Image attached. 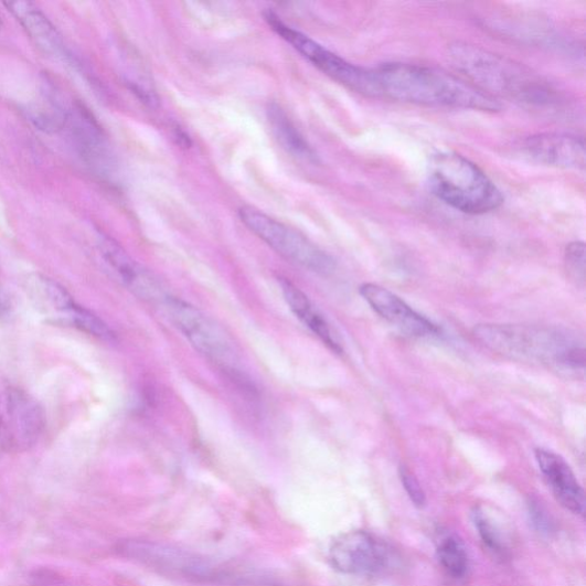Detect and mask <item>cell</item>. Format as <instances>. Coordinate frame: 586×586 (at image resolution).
<instances>
[{"label":"cell","instance_id":"6da1fadb","mask_svg":"<svg viewBox=\"0 0 586 586\" xmlns=\"http://www.w3.org/2000/svg\"><path fill=\"white\" fill-rule=\"evenodd\" d=\"M375 73L380 98L484 113L502 109L500 100L486 95L468 81L441 70L393 63L375 68Z\"/></svg>","mask_w":586,"mask_h":586},{"label":"cell","instance_id":"7a4b0ae2","mask_svg":"<svg viewBox=\"0 0 586 586\" xmlns=\"http://www.w3.org/2000/svg\"><path fill=\"white\" fill-rule=\"evenodd\" d=\"M448 57L455 71L486 95L532 107H552L560 95L542 76L505 56L467 43L449 46Z\"/></svg>","mask_w":586,"mask_h":586},{"label":"cell","instance_id":"3957f363","mask_svg":"<svg viewBox=\"0 0 586 586\" xmlns=\"http://www.w3.org/2000/svg\"><path fill=\"white\" fill-rule=\"evenodd\" d=\"M473 334L482 345L502 355L548 365L561 373H584L585 350L574 334L557 329L516 324H479Z\"/></svg>","mask_w":586,"mask_h":586},{"label":"cell","instance_id":"277c9868","mask_svg":"<svg viewBox=\"0 0 586 586\" xmlns=\"http://www.w3.org/2000/svg\"><path fill=\"white\" fill-rule=\"evenodd\" d=\"M427 183L431 194L462 213L484 214L504 202L497 184L477 164L454 151H440L430 158Z\"/></svg>","mask_w":586,"mask_h":586},{"label":"cell","instance_id":"5b68a950","mask_svg":"<svg viewBox=\"0 0 586 586\" xmlns=\"http://www.w3.org/2000/svg\"><path fill=\"white\" fill-rule=\"evenodd\" d=\"M121 557L163 576L203 584H245L251 576L196 552L162 542L127 540L117 546Z\"/></svg>","mask_w":586,"mask_h":586},{"label":"cell","instance_id":"8992f818","mask_svg":"<svg viewBox=\"0 0 586 586\" xmlns=\"http://www.w3.org/2000/svg\"><path fill=\"white\" fill-rule=\"evenodd\" d=\"M265 19L277 35L281 36L323 74L359 95L380 98L375 70H367L349 63L342 56L297 32L270 11L265 13Z\"/></svg>","mask_w":586,"mask_h":586},{"label":"cell","instance_id":"52a82bcc","mask_svg":"<svg viewBox=\"0 0 586 586\" xmlns=\"http://www.w3.org/2000/svg\"><path fill=\"white\" fill-rule=\"evenodd\" d=\"M241 222L284 258L319 274L331 273L334 260L299 232L253 206L238 210Z\"/></svg>","mask_w":586,"mask_h":586},{"label":"cell","instance_id":"ba28073f","mask_svg":"<svg viewBox=\"0 0 586 586\" xmlns=\"http://www.w3.org/2000/svg\"><path fill=\"white\" fill-rule=\"evenodd\" d=\"M171 322L203 355L227 369L235 370V352L230 337L198 308L180 298L168 296L163 301Z\"/></svg>","mask_w":586,"mask_h":586},{"label":"cell","instance_id":"9c48e42d","mask_svg":"<svg viewBox=\"0 0 586 586\" xmlns=\"http://www.w3.org/2000/svg\"><path fill=\"white\" fill-rule=\"evenodd\" d=\"M394 561L392 548L365 531L339 535L329 548L333 569L351 576H377L388 571Z\"/></svg>","mask_w":586,"mask_h":586},{"label":"cell","instance_id":"30bf717a","mask_svg":"<svg viewBox=\"0 0 586 586\" xmlns=\"http://www.w3.org/2000/svg\"><path fill=\"white\" fill-rule=\"evenodd\" d=\"M44 427V413L34 397L14 388L0 397V438L4 445L26 449L39 441Z\"/></svg>","mask_w":586,"mask_h":586},{"label":"cell","instance_id":"8fae6325","mask_svg":"<svg viewBox=\"0 0 586 586\" xmlns=\"http://www.w3.org/2000/svg\"><path fill=\"white\" fill-rule=\"evenodd\" d=\"M64 128L79 157L95 172L109 177L116 169L114 153L98 120L83 104L75 103L65 111Z\"/></svg>","mask_w":586,"mask_h":586},{"label":"cell","instance_id":"7c38bea8","mask_svg":"<svg viewBox=\"0 0 586 586\" xmlns=\"http://www.w3.org/2000/svg\"><path fill=\"white\" fill-rule=\"evenodd\" d=\"M528 160L553 168L584 170L585 143L583 138L568 134H541L519 145Z\"/></svg>","mask_w":586,"mask_h":586},{"label":"cell","instance_id":"4fadbf2b","mask_svg":"<svg viewBox=\"0 0 586 586\" xmlns=\"http://www.w3.org/2000/svg\"><path fill=\"white\" fill-rule=\"evenodd\" d=\"M360 295L379 316L404 333L418 338L440 334V329L434 322L417 313L406 301L379 285H362Z\"/></svg>","mask_w":586,"mask_h":586},{"label":"cell","instance_id":"5bb4252c","mask_svg":"<svg viewBox=\"0 0 586 586\" xmlns=\"http://www.w3.org/2000/svg\"><path fill=\"white\" fill-rule=\"evenodd\" d=\"M535 457L555 500L567 511L583 515L585 493L568 462L561 455L544 448H537Z\"/></svg>","mask_w":586,"mask_h":586},{"label":"cell","instance_id":"9a60e30c","mask_svg":"<svg viewBox=\"0 0 586 586\" xmlns=\"http://www.w3.org/2000/svg\"><path fill=\"white\" fill-rule=\"evenodd\" d=\"M100 251L120 281L135 295L146 300L161 301L163 303L168 296L164 295L156 279L122 251L121 246L114 239L102 236Z\"/></svg>","mask_w":586,"mask_h":586},{"label":"cell","instance_id":"2e32d148","mask_svg":"<svg viewBox=\"0 0 586 586\" xmlns=\"http://www.w3.org/2000/svg\"><path fill=\"white\" fill-rule=\"evenodd\" d=\"M4 6L18 19L29 38L42 52L55 58L74 63L63 36L35 4L19 0V2H8Z\"/></svg>","mask_w":586,"mask_h":586},{"label":"cell","instance_id":"e0dca14e","mask_svg":"<svg viewBox=\"0 0 586 586\" xmlns=\"http://www.w3.org/2000/svg\"><path fill=\"white\" fill-rule=\"evenodd\" d=\"M281 289L292 313L317 334L330 350L342 353V345L338 343L332 329L326 319L316 310L311 300L295 285L281 280Z\"/></svg>","mask_w":586,"mask_h":586},{"label":"cell","instance_id":"ac0fdd59","mask_svg":"<svg viewBox=\"0 0 586 586\" xmlns=\"http://www.w3.org/2000/svg\"><path fill=\"white\" fill-rule=\"evenodd\" d=\"M267 118L270 130L276 140L296 159L306 162L318 160L313 148L308 143L298 129L295 127L286 111L276 104H270L267 108Z\"/></svg>","mask_w":586,"mask_h":586},{"label":"cell","instance_id":"d6986e66","mask_svg":"<svg viewBox=\"0 0 586 586\" xmlns=\"http://www.w3.org/2000/svg\"><path fill=\"white\" fill-rule=\"evenodd\" d=\"M475 529L484 546L497 558L507 560L510 557V532L504 526L503 519L491 509L478 505L471 513Z\"/></svg>","mask_w":586,"mask_h":586},{"label":"cell","instance_id":"ffe728a7","mask_svg":"<svg viewBox=\"0 0 586 586\" xmlns=\"http://www.w3.org/2000/svg\"><path fill=\"white\" fill-rule=\"evenodd\" d=\"M437 558L450 577L460 579L468 574L469 554L465 543L457 535L445 534L439 539Z\"/></svg>","mask_w":586,"mask_h":586},{"label":"cell","instance_id":"44dd1931","mask_svg":"<svg viewBox=\"0 0 586 586\" xmlns=\"http://www.w3.org/2000/svg\"><path fill=\"white\" fill-rule=\"evenodd\" d=\"M61 316H63L61 320H64L81 331L100 338L103 341L111 342L115 338L114 332L107 323L77 303L73 305L70 310Z\"/></svg>","mask_w":586,"mask_h":586},{"label":"cell","instance_id":"7402d4cb","mask_svg":"<svg viewBox=\"0 0 586 586\" xmlns=\"http://www.w3.org/2000/svg\"><path fill=\"white\" fill-rule=\"evenodd\" d=\"M565 265L569 279L576 286L583 288L585 285V244L583 242H572L565 252Z\"/></svg>","mask_w":586,"mask_h":586},{"label":"cell","instance_id":"603a6c76","mask_svg":"<svg viewBox=\"0 0 586 586\" xmlns=\"http://www.w3.org/2000/svg\"><path fill=\"white\" fill-rule=\"evenodd\" d=\"M398 476L413 504L419 509L424 508L427 502L426 493L415 473L408 467L401 466Z\"/></svg>","mask_w":586,"mask_h":586},{"label":"cell","instance_id":"cb8c5ba5","mask_svg":"<svg viewBox=\"0 0 586 586\" xmlns=\"http://www.w3.org/2000/svg\"><path fill=\"white\" fill-rule=\"evenodd\" d=\"M529 516L533 529L541 535L550 536L554 533V520L540 502L532 500L529 503Z\"/></svg>","mask_w":586,"mask_h":586},{"label":"cell","instance_id":"d4e9b609","mask_svg":"<svg viewBox=\"0 0 586 586\" xmlns=\"http://www.w3.org/2000/svg\"><path fill=\"white\" fill-rule=\"evenodd\" d=\"M7 311V305L6 301L0 298V315H3Z\"/></svg>","mask_w":586,"mask_h":586},{"label":"cell","instance_id":"484cf974","mask_svg":"<svg viewBox=\"0 0 586 586\" xmlns=\"http://www.w3.org/2000/svg\"><path fill=\"white\" fill-rule=\"evenodd\" d=\"M3 28V19H2V15H0V29Z\"/></svg>","mask_w":586,"mask_h":586}]
</instances>
